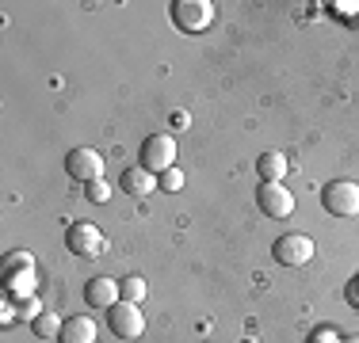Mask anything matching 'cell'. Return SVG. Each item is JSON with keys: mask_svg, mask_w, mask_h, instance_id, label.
Returning <instances> with one entry per match:
<instances>
[{"mask_svg": "<svg viewBox=\"0 0 359 343\" xmlns=\"http://www.w3.org/2000/svg\"><path fill=\"white\" fill-rule=\"evenodd\" d=\"M0 282H4L8 298L20 302V298H35V255L23 248V252H8L0 263Z\"/></svg>", "mask_w": 359, "mask_h": 343, "instance_id": "cell-1", "label": "cell"}, {"mask_svg": "<svg viewBox=\"0 0 359 343\" xmlns=\"http://www.w3.org/2000/svg\"><path fill=\"white\" fill-rule=\"evenodd\" d=\"M321 206L332 218H359V183L352 179H337L321 191Z\"/></svg>", "mask_w": 359, "mask_h": 343, "instance_id": "cell-2", "label": "cell"}, {"mask_svg": "<svg viewBox=\"0 0 359 343\" xmlns=\"http://www.w3.org/2000/svg\"><path fill=\"white\" fill-rule=\"evenodd\" d=\"M142 168H149L153 176L176 168V137L172 134H149L142 141Z\"/></svg>", "mask_w": 359, "mask_h": 343, "instance_id": "cell-3", "label": "cell"}, {"mask_svg": "<svg viewBox=\"0 0 359 343\" xmlns=\"http://www.w3.org/2000/svg\"><path fill=\"white\" fill-rule=\"evenodd\" d=\"M172 23L187 34H199L215 23V4L210 0H176L172 4Z\"/></svg>", "mask_w": 359, "mask_h": 343, "instance_id": "cell-4", "label": "cell"}, {"mask_svg": "<svg viewBox=\"0 0 359 343\" xmlns=\"http://www.w3.org/2000/svg\"><path fill=\"white\" fill-rule=\"evenodd\" d=\"M104 233H100L92 221H73L69 229H65V248H69L73 255H84V260H96V255H104Z\"/></svg>", "mask_w": 359, "mask_h": 343, "instance_id": "cell-5", "label": "cell"}, {"mask_svg": "<svg viewBox=\"0 0 359 343\" xmlns=\"http://www.w3.org/2000/svg\"><path fill=\"white\" fill-rule=\"evenodd\" d=\"M65 172H69V179L88 187V183H96V179H104V157H100L96 149L76 145V149H69V157H65Z\"/></svg>", "mask_w": 359, "mask_h": 343, "instance_id": "cell-6", "label": "cell"}, {"mask_svg": "<svg viewBox=\"0 0 359 343\" xmlns=\"http://www.w3.org/2000/svg\"><path fill=\"white\" fill-rule=\"evenodd\" d=\"M271 255H276V263H283V267H302V263L313 260V240L306 233H283L271 244Z\"/></svg>", "mask_w": 359, "mask_h": 343, "instance_id": "cell-7", "label": "cell"}, {"mask_svg": "<svg viewBox=\"0 0 359 343\" xmlns=\"http://www.w3.org/2000/svg\"><path fill=\"white\" fill-rule=\"evenodd\" d=\"M107 324L118 340H138L145 332V313L130 302H118L115 309H107Z\"/></svg>", "mask_w": 359, "mask_h": 343, "instance_id": "cell-8", "label": "cell"}, {"mask_svg": "<svg viewBox=\"0 0 359 343\" xmlns=\"http://www.w3.org/2000/svg\"><path fill=\"white\" fill-rule=\"evenodd\" d=\"M256 206H260L268 218H290V210H294V195H290L283 183H260Z\"/></svg>", "mask_w": 359, "mask_h": 343, "instance_id": "cell-9", "label": "cell"}, {"mask_svg": "<svg viewBox=\"0 0 359 343\" xmlns=\"http://www.w3.org/2000/svg\"><path fill=\"white\" fill-rule=\"evenodd\" d=\"M84 302H88L92 309H115L123 298H118V282L115 279H92L88 286H84Z\"/></svg>", "mask_w": 359, "mask_h": 343, "instance_id": "cell-10", "label": "cell"}, {"mask_svg": "<svg viewBox=\"0 0 359 343\" xmlns=\"http://www.w3.org/2000/svg\"><path fill=\"white\" fill-rule=\"evenodd\" d=\"M118 187H123L126 195H134V199H145L149 191H161V187H157V176H153L149 168H142V164L126 168L123 176H118Z\"/></svg>", "mask_w": 359, "mask_h": 343, "instance_id": "cell-11", "label": "cell"}, {"mask_svg": "<svg viewBox=\"0 0 359 343\" xmlns=\"http://www.w3.org/2000/svg\"><path fill=\"white\" fill-rule=\"evenodd\" d=\"M256 172H260V183H283L287 172H290V160L283 157V153L268 149L260 160H256Z\"/></svg>", "mask_w": 359, "mask_h": 343, "instance_id": "cell-12", "label": "cell"}, {"mask_svg": "<svg viewBox=\"0 0 359 343\" xmlns=\"http://www.w3.org/2000/svg\"><path fill=\"white\" fill-rule=\"evenodd\" d=\"M62 343H96V321L84 316V313L69 316L65 328H62Z\"/></svg>", "mask_w": 359, "mask_h": 343, "instance_id": "cell-13", "label": "cell"}, {"mask_svg": "<svg viewBox=\"0 0 359 343\" xmlns=\"http://www.w3.org/2000/svg\"><path fill=\"white\" fill-rule=\"evenodd\" d=\"M62 328H65V321L57 313H39L35 321H31V332H35L39 340H62Z\"/></svg>", "mask_w": 359, "mask_h": 343, "instance_id": "cell-14", "label": "cell"}, {"mask_svg": "<svg viewBox=\"0 0 359 343\" xmlns=\"http://www.w3.org/2000/svg\"><path fill=\"white\" fill-rule=\"evenodd\" d=\"M145 294H149V286H145L142 274H130V279L118 282V298H123V302H130V305H142Z\"/></svg>", "mask_w": 359, "mask_h": 343, "instance_id": "cell-15", "label": "cell"}, {"mask_svg": "<svg viewBox=\"0 0 359 343\" xmlns=\"http://www.w3.org/2000/svg\"><path fill=\"white\" fill-rule=\"evenodd\" d=\"M157 187H161V191H180V187H184V172H180V168L161 172V176H157Z\"/></svg>", "mask_w": 359, "mask_h": 343, "instance_id": "cell-16", "label": "cell"}, {"mask_svg": "<svg viewBox=\"0 0 359 343\" xmlns=\"http://www.w3.org/2000/svg\"><path fill=\"white\" fill-rule=\"evenodd\" d=\"M340 340H344V336H340L332 324H321V328L310 332V340H306V343H340Z\"/></svg>", "mask_w": 359, "mask_h": 343, "instance_id": "cell-17", "label": "cell"}, {"mask_svg": "<svg viewBox=\"0 0 359 343\" xmlns=\"http://www.w3.org/2000/svg\"><path fill=\"white\" fill-rule=\"evenodd\" d=\"M8 302H12V298H8ZM15 309H20V316H27V321H35V316L42 313L39 309V298H20V302H12Z\"/></svg>", "mask_w": 359, "mask_h": 343, "instance_id": "cell-18", "label": "cell"}, {"mask_svg": "<svg viewBox=\"0 0 359 343\" xmlns=\"http://www.w3.org/2000/svg\"><path fill=\"white\" fill-rule=\"evenodd\" d=\"M88 199H92V202H107V199H111V183H104V179L88 183Z\"/></svg>", "mask_w": 359, "mask_h": 343, "instance_id": "cell-19", "label": "cell"}, {"mask_svg": "<svg viewBox=\"0 0 359 343\" xmlns=\"http://www.w3.org/2000/svg\"><path fill=\"white\" fill-rule=\"evenodd\" d=\"M348 302H352V309H359V279L348 286Z\"/></svg>", "mask_w": 359, "mask_h": 343, "instance_id": "cell-20", "label": "cell"}, {"mask_svg": "<svg viewBox=\"0 0 359 343\" xmlns=\"http://www.w3.org/2000/svg\"><path fill=\"white\" fill-rule=\"evenodd\" d=\"M340 343H359V336H344V340H340Z\"/></svg>", "mask_w": 359, "mask_h": 343, "instance_id": "cell-21", "label": "cell"}, {"mask_svg": "<svg viewBox=\"0 0 359 343\" xmlns=\"http://www.w3.org/2000/svg\"><path fill=\"white\" fill-rule=\"evenodd\" d=\"M352 27H359V12H352Z\"/></svg>", "mask_w": 359, "mask_h": 343, "instance_id": "cell-22", "label": "cell"}]
</instances>
